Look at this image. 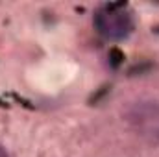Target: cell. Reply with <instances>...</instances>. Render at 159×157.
<instances>
[{
  "label": "cell",
  "mask_w": 159,
  "mask_h": 157,
  "mask_svg": "<svg viewBox=\"0 0 159 157\" xmlns=\"http://www.w3.org/2000/svg\"><path fill=\"white\" fill-rule=\"evenodd\" d=\"M128 122L139 137L150 144H159V104L141 102L128 111Z\"/></svg>",
  "instance_id": "7a4b0ae2"
},
{
  "label": "cell",
  "mask_w": 159,
  "mask_h": 157,
  "mask_svg": "<svg viewBox=\"0 0 159 157\" xmlns=\"http://www.w3.org/2000/svg\"><path fill=\"white\" fill-rule=\"evenodd\" d=\"M0 157H9V155H7V152H6L2 146H0Z\"/></svg>",
  "instance_id": "3957f363"
},
{
  "label": "cell",
  "mask_w": 159,
  "mask_h": 157,
  "mask_svg": "<svg viewBox=\"0 0 159 157\" xmlns=\"http://www.w3.org/2000/svg\"><path fill=\"white\" fill-rule=\"evenodd\" d=\"M96 32L107 41H122L133 32V13L126 2L102 4L93 17Z\"/></svg>",
  "instance_id": "6da1fadb"
}]
</instances>
